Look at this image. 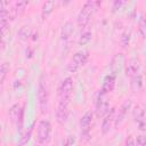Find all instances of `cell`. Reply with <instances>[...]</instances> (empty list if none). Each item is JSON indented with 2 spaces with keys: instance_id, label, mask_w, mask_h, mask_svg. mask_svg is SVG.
Segmentation results:
<instances>
[{
  "instance_id": "10",
  "label": "cell",
  "mask_w": 146,
  "mask_h": 146,
  "mask_svg": "<svg viewBox=\"0 0 146 146\" xmlns=\"http://www.w3.org/2000/svg\"><path fill=\"white\" fill-rule=\"evenodd\" d=\"M115 116H116V110L114 107H112L110 110V112L103 119L102 127H100L103 135H107L112 130V128L114 127V123H115Z\"/></svg>"
},
{
  "instance_id": "9",
  "label": "cell",
  "mask_w": 146,
  "mask_h": 146,
  "mask_svg": "<svg viewBox=\"0 0 146 146\" xmlns=\"http://www.w3.org/2000/svg\"><path fill=\"white\" fill-rule=\"evenodd\" d=\"M70 115V103L66 102H58L56 108V120L57 122L63 125L66 123Z\"/></svg>"
},
{
  "instance_id": "16",
  "label": "cell",
  "mask_w": 146,
  "mask_h": 146,
  "mask_svg": "<svg viewBox=\"0 0 146 146\" xmlns=\"http://www.w3.org/2000/svg\"><path fill=\"white\" fill-rule=\"evenodd\" d=\"M143 86H144V81H143V75L140 73L130 78V89L132 92H139L143 89Z\"/></svg>"
},
{
  "instance_id": "15",
  "label": "cell",
  "mask_w": 146,
  "mask_h": 146,
  "mask_svg": "<svg viewBox=\"0 0 146 146\" xmlns=\"http://www.w3.org/2000/svg\"><path fill=\"white\" fill-rule=\"evenodd\" d=\"M73 32H74L73 23H72V22H70V21L65 22V23H64V25H63V26H62V29H60V39H62L64 42H65V41H67V40L72 36Z\"/></svg>"
},
{
  "instance_id": "29",
  "label": "cell",
  "mask_w": 146,
  "mask_h": 146,
  "mask_svg": "<svg viewBox=\"0 0 146 146\" xmlns=\"http://www.w3.org/2000/svg\"><path fill=\"white\" fill-rule=\"evenodd\" d=\"M124 146H135V139L132 136H128V138L125 139Z\"/></svg>"
},
{
  "instance_id": "18",
  "label": "cell",
  "mask_w": 146,
  "mask_h": 146,
  "mask_svg": "<svg viewBox=\"0 0 146 146\" xmlns=\"http://www.w3.org/2000/svg\"><path fill=\"white\" fill-rule=\"evenodd\" d=\"M55 5H56L55 1H46L42 5V8H41V17H42V19H46L54 11Z\"/></svg>"
},
{
  "instance_id": "26",
  "label": "cell",
  "mask_w": 146,
  "mask_h": 146,
  "mask_svg": "<svg viewBox=\"0 0 146 146\" xmlns=\"http://www.w3.org/2000/svg\"><path fill=\"white\" fill-rule=\"evenodd\" d=\"M124 5V2L123 1H121V0H116V1H114L113 3H112V13H116L119 9H121V7Z\"/></svg>"
},
{
  "instance_id": "23",
  "label": "cell",
  "mask_w": 146,
  "mask_h": 146,
  "mask_svg": "<svg viewBox=\"0 0 146 146\" xmlns=\"http://www.w3.org/2000/svg\"><path fill=\"white\" fill-rule=\"evenodd\" d=\"M138 31L143 39H146V17L141 16L138 22Z\"/></svg>"
},
{
  "instance_id": "21",
  "label": "cell",
  "mask_w": 146,
  "mask_h": 146,
  "mask_svg": "<svg viewBox=\"0 0 146 146\" xmlns=\"http://www.w3.org/2000/svg\"><path fill=\"white\" fill-rule=\"evenodd\" d=\"M91 38H92V33H91L90 31H83V32L81 33V35L79 36L78 43H79L80 46H84V44H87V43L91 40Z\"/></svg>"
},
{
  "instance_id": "20",
  "label": "cell",
  "mask_w": 146,
  "mask_h": 146,
  "mask_svg": "<svg viewBox=\"0 0 146 146\" xmlns=\"http://www.w3.org/2000/svg\"><path fill=\"white\" fill-rule=\"evenodd\" d=\"M145 111L144 108L140 106V105H136L133 108H132V117L136 122H139L141 121L144 117H145Z\"/></svg>"
},
{
  "instance_id": "7",
  "label": "cell",
  "mask_w": 146,
  "mask_h": 146,
  "mask_svg": "<svg viewBox=\"0 0 146 146\" xmlns=\"http://www.w3.org/2000/svg\"><path fill=\"white\" fill-rule=\"evenodd\" d=\"M96 116L97 117H104L110 112V104L106 99V94H104L102 90L98 91L97 98H96Z\"/></svg>"
},
{
  "instance_id": "2",
  "label": "cell",
  "mask_w": 146,
  "mask_h": 146,
  "mask_svg": "<svg viewBox=\"0 0 146 146\" xmlns=\"http://www.w3.org/2000/svg\"><path fill=\"white\" fill-rule=\"evenodd\" d=\"M38 100L39 108L42 114H47L49 110V89L47 81L44 80V75H41L38 86Z\"/></svg>"
},
{
  "instance_id": "19",
  "label": "cell",
  "mask_w": 146,
  "mask_h": 146,
  "mask_svg": "<svg viewBox=\"0 0 146 146\" xmlns=\"http://www.w3.org/2000/svg\"><path fill=\"white\" fill-rule=\"evenodd\" d=\"M33 129H34V123H32V124L27 128V130L22 135V137L19 138V141H18L17 145H19V146H25V145L30 141V139H31V137H32Z\"/></svg>"
},
{
  "instance_id": "30",
  "label": "cell",
  "mask_w": 146,
  "mask_h": 146,
  "mask_svg": "<svg viewBox=\"0 0 146 146\" xmlns=\"http://www.w3.org/2000/svg\"><path fill=\"white\" fill-rule=\"evenodd\" d=\"M17 146H19V145H17Z\"/></svg>"
},
{
  "instance_id": "22",
  "label": "cell",
  "mask_w": 146,
  "mask_h": 146,
  "mask_svg": "<svg viewBox=\"0 0 146 146\" xmlns=\"http://www.w3.org/2000/svg\"><path fill=\"white\" fill-rule=\"evenodd\" d=\"M130 38H131V31H130V30H125V31L121 34L120 43H121V47H122V48H125V47L129 44Z\"/></svg>"
},
{
  "instance_id": "1",
  "label": "cell",
  "mask_w": 146,
  "mask_h": 146,
  "mask_svg": "<svg viewBox=\"0 0 146 146\" xmlns=\"http://www.w3.org/2000/svg\"><path fill=\"white\" fill-rule=\"evenodd\" d=\"M98 5H99V2H96V1H87V2H84V5L82 6V8L79 11L78 17H76V22H78L79 27L84 29L89 24V22H90L91 17L94 16Z\"/></svg>"
},
{
  "instance_id": "14",
  "label": "cell",
  "mask_w": 146,
  "mask_h": 146,
  "mask_svg": "<svg viewBox=\"0 0 146 146\" xmlns=\"http://www.w3.org/2000/svg\"><path fill=\"white\" fill-rule=\"evenodd\" d=\"M115 82H116V76H115V74H107L105 78H104V80H103V84H102V91L104 92V94H110V92H112L113 90H114V88H115Z\"/></svg>"
},
{
  "instance_id": "5",
  "label": "cell",
  "mask_w": 146,
  "mask_h": 146,
  "mask_svg": "<svg viewBox=\"0 0 146 146\" xmlns=\"http://www.w3.org/2000/svg\"><path fill=\"white\" fill-rule=\"evenodd\" d=\"M88 59H89V54H88V51H82V50L76 51V52L73 55L71 62H70L68 65H67V71H68L70 73L76 72L80 67H82V66H84V65L87 64Z\"/></svg>"
},
{
  "instance_id": "27",
  "label": "cell",
  "mask_w": 146,
  "mask_h": 146,
  "mask_svg": "<svg viewBox=\"0 0 146 146\" xmlns=\"http://www.w3.org/2000/svg\"><path fill=\"white\" fill-rule=\"evenodd\" d=\"M138 129L140 131H146V116L141 121L138 122Z\"/></svg>"
},
{
  "instance_id": "4",
  "label": "cell",
  "mask_w": 146,
  "mask_h": 146,
  "mask_svg": "<svg viewBox=\"0 0 146 146\" xmlns=\"http://www.w3.org/2000/svg\"><path fill=\"white\" fill-rule=\"evenodd\" d=\"M74 90V84H73V79L71 76L65 78L58 88V102H66L71 103L72 95Z\"/></svg>"
},
{
  "instance_id": "11",
  "label": "cell",
  "mask_w": 146,
  "mask_h": 146,
  "mask_svg": "<svg viewBox=\"0 0 146 146\" xmlns=\"http://www.w3.org/2000/svg\"><path fill=\"white\" fill-rule=\"evenodd\" d=\"M131 106H132V102H131V99L127 98V99L123 100V103L121 104V106H120L119 110L116 111L115 123H114V127H115V128L119 127V125L124 121V119H125V116H127V114H128V111L131 108Z\"/></svg>"
},
{
  "instance_id": "28",
  "label": "cell",
  "mask_w": 146,
  "mask_h": 146,
  "mask_svg": "<svg viewBox=\"0 0 146 146\" xmlns=\"http://www.w3.org/2000/svg\"><path fill=\"white\" fill-rule=\"evenodd\" d=\"M73 145H74V137L73 136H68L63 146H73Z\"/></svg>"
},
{
  "instance_id": "8",
  "label": "cell",
  "mask_w": 146,
  "mask_h": 146,
  "mask_svg": "<svg viewBox=\"0 0 146 146\" xmlns=\"http://www.w3.org/2000/svg\"><path fill=\"white\" fill-rule=\"evenodd\" d=\"M92 117L94 114L91 111H87L82 117L80 119V135L81 138L83 139H88L90 136V130H91V125H92Z\"/></svg>"
},
{
  "instance_id": "12",
  "label": "cell",
  "mask_w": 146,
  "mask_h": 146,
  "mask_svg": "<svg viewBox=\"0 0 146 146\" xmlns=\"http://www.w3.org/2000/svg\"><path fill=\"white\" fill-rule=\"evenodd\" d=\"M139 70H140V60L136 57H131L125 62L124 65V73L127 76L131 78L136 74H139Z\"/></svg>"
},
{
  "instance_id": "25",
  "label": "cell",
  "mask_w": 146,
  "mask_h": 146,
  "mask_svg": "<svg viewBox=\"0 0 146 146\" xmlns=\"http://www.w3.org/2000/svg\"><path fill=\"white\" fill-rule=\"evenodd\" d=\"M27 3H29L27 1H16V2H14L13 5H14V7L16 8V10L18 11V15H22V14L24 13V10H25Z\"/></svg>"
},
{
  "instance_id": "6",
  "label": "cell",
  "mask_w": 146,
  "mask_h": 146,
  "mask_svg": "<svg viewBox=\"0 0 146 146\" xmlns=\"http://www.w3.org/2000/svg\"><path fill=\"white\" fill-rule=\"evenodd\" d=\"M8 114H9V119H10L11 123L16 125L18 131H21L23 129V122H24V120H23V117H24V110L21 107L19 104L16 103V104L10 106Z\"/></svg>"
},
{
  "instance_id": "3",
  "label": "cell",
  "mask_w": 146,
  "mask_h": 146,
  "mask_svg": "<svg viewBox=\"0 0 146 146\" xmlns=\"http://www.w3.org/2000/svg\"><path fill=\"white\" fill-rule=\"evenodd\" d=\"M52 127L48 120H41L36 127V141L41 145H47L51 139Z\"/></svg>"
},
{
  "instance_id": "17",
  "label": "cell",
  "mask_w": 146,
  "mask_h": 146,
  "mask_svg": "<svg viewBox=\"0 0 146 146\" xmlns=\"http://www.w3.org/2000/svg\"><path fill=\"white\" fill-rule=\"evenodd\" d=\"M32 33H33V30L31 26H27V25H24L19 29L18 33H17V38L22 41H27L31 36H32Z\"/></svg>"
},
{
  "instance_id": "13",
  "label": "cell",
  "mask_w": 146,
  "mask_h": 146,
  "mask_svg": "<svg viewBox=\"0 0 146 146\" xmlns=\"http://www.w3.org/2000/svg\"><path fill=\"white\" fill-rule=\"evenodd\" d=\"M124 65H125V58H124V55L121 54V52L115 54L114 57L112 58V62H111L112 74H116L117 72H120L122 68H124Z\"/></svg>"
},
{
  "instance_id": "24",
  "label": "cell",
  "mask_w": 146,
  "mask_h": 146,
  "mask_svg": "<svg viewBox=\"0 0 146 146\" xmlns=\"http://www.w3.org/2000/svg\"><path fill=\"white\" fill-rule=\"evenodd\" d=\"M8 72H9V64L6 63V62H3V63L1 64V67H0V83H1V84H3Z\"/></svg>"
}]
</instances>
